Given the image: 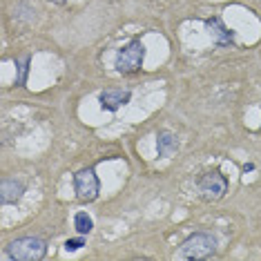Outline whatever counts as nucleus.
<instances>
[{"label": "nucleus", "mask_w": 261, "mask_h": 261, "mask_svg": "<svg viewBox=\"0 0 261 261\" xmlns=\"http://www.w3.org/2000/svg\"><path fill=\"white\" fill-rule=\"evenodd\" d=\"M217 252V239L207 232H194L190 234L174 257L181 261H194V259H210Z\"/></svg>", "instance_id": "nucleus-1"}, {"label": "nucleus", "mask_w": 261, "mask_h": 261, "mask_svg": "<svg viewBox=\"0 0 261 261\" xmlns=\"http://www.w3.org/2000/svg\"><path fill=\"white\" fill-rule=\"evenodd\" d=\"M143 58H145V47L139 38H132L125 47H121L116 54V72L123 74V76H129V74H136L141 72L143 67Z\"/></svg>", "instance_id": "nucleus-2"}, {"label": "nucleus", "mask_w": 261, "mask_h": 261, "mask_svg": "<svg viewBox=\"0 0 261 261\" xmlns=\"http://www.w3.org/2000/svg\"><path fill=\"white\" fill-rule=\"evenodd\" d=\"M47 252V243L40 237H20L11 241L7 248V257L14 261H40Z\"/></svg>", "instance_id": "nucleus-3"}, {"label": "nucleus", "mask_w": 261, "mask_h": 261, "mask_svg": "<svg viewBox=\"0 0 261 261\" xmlns=\"http://www.w3.org/2000/svg\"><path fill=\"white\" fill-rule=\"evenodd\" d=\"M228 192V179L221 174L219 170L205 172L199 179V194L201 199L207 201V203H215V201H221Z\"/></svg>", "instance_id": "nucleus-4"}, {"label": "nucleus", "mask_w": 261, "mask_h": 261, "mask_svg": "<svg viewBox=\"0 0 261 261\" xmlns=\"http://www.w3.org/2000/svg\"><path fill=\"white\" fill-rule=\"evenodd\" d=\"M98 176L94 168H83L74 174V190H76V197L83 203H92L94 199L98 197Z\"/></svg>", "instance_id": "nucleus-5"}, {"label": "nucleus", "mask_w": 261, "mask_h": 261, "mask_svg": "<svg viewBox=\"0 0 261 261\" xmlns=\"http://www.w3.org/2000/svg\"><path fill=\"white\" fill-rule=\"evenodd\" d=\"M25 194V183L18 179H3L0 183V203L9 205V203H18Z\"/></svg>", "instance_id": "nucleus-6"}, {"label": "nucleus", "mask_w": 261, "mask_h": 261, "mask_svg": "<svg viewBox=\"0 0 261 261\" xmlns=\"http://www.w3.org/2000/svg\"><path fill=\"white\" fill-rule=\"evenodd\" d=\"M129 96H132L129 90H123V87H110V90H105L103 94H100V105H103V110H108V112H116L118 108H123V103H127Z\"/></svg>", "instance_id": "nucleus-7"}, {"label": "nucleus", "mask_w": 261, "mask_h": 261, "mask_svg": "<svg viewBox=\"0 0 261 261\" xmlns=\"http://www.w3.org/2000/svg\"><path fill=\"white\" fill-rule=\"evenodd\" d=\"M156 150H159V156L161 159H172L179 150V139H176V134L168 132V129H163V132H159L156 136Z\"/></svg>", "instance_id": "nucleus-8"}, {"label": "nucleus", "mask_w": 261, "mask_h": 261, "mask_svg": "<svg viewBox=\"0 0 261 261\" xmlns=\"http://www.w3.org/2000/svg\"><path fill=\"white\" fill-rule=\"evenodd\" d=\"M207 27H210V34H212V40L219 45V47H230L234 43V38H232V34L225 29V25L219 18H210L205 22Z\"/></svg>", "instance_id": "nucleus-9"}, {"label": "nucleus", "mask_w": 261, "mask_h": 261, "mask_svg": "<svg viewBox=\"0 0 261 261\" xmlns=\"http://www.w3.org/2000/svg\"><path fill=\"white\" fill-rule=\"evenodd\" d=\"M74 228L79 230L81 234H90L92 232V228H94V223H92V219L87 212H79V215L74 217Z\"/></svg>", "instance_id": "nucleus-10"}, {"label": "nucleus", "mask_w": 261, "mask_h": 261, "mask_svg": "<svg viewBox=\"0 0 261 261\" xmlns=\"http://www.w3.org/2000/svg\"><path fill=\"white\" fill-rule=\"evenodd\" d=\"M16 65H18V81H16V85H22V83H25V76H27L29 56H20L18 61H16Z\"/></svg>", "instance_id": "nucleus-11"}, {"label": "nucleus", "mask_w": 261, "mask_h": 261, "mask_svg": "<svg viewBox=\"0 0 261 261\" xmlns=\"http://www.w3.org/2000/svg\"><path fill=\"white\" fill-rule=\"evenodd\" d=\"M83 246H85V239H83V237H79V239H67V243H65L67 250H79Z\"/></svg>", "instance_id": "nucleus-12"}, {"label": "nucleus", "mask_w": 261, "mask_h": 261, "mask_svg": "<svg viewBox=\"0 0 261 261\" xmlns=\"http://www.w3.org/2000/svg\"><path fill=\"white\" fill-rule=\"evenodd\" d=\"M49 3H54V5H65L67 0H49Z\"/></svg>", "instance_id": "nucleus-13"}]
</instances>
